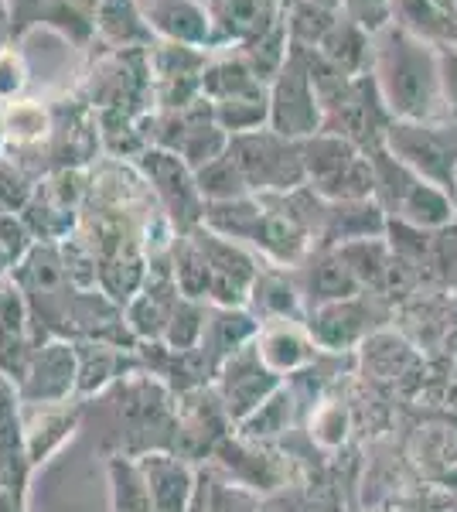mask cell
I'll return each mask as SVG.
<instances>
[{"label":"cell","instance_id":"7","mask_svg":"<svg viewBox=\"0 0 457 512\" xmlns=\"http://www.w3.org/2000/svg\"><path fill=\"white\" fill-rule=\"evenodd\" d=\"M140 168L154 181V192L161 198L168 219L181 229V236H188L191 229L202 226L205 198L198 192L195 171H191L178 154L161 151V147H147V151L140 154Z\"/></svg>","mask_w":457,"mask_h":512},{"label":"cell","instance_id":"31","mask_svg":"<svg viewBox=\"0 0 457 512\" xmlns=\"http://www.w3.org/2000/svg\"><path fill=\"white\" fill-rule=\"evenodd\" d=\"M342 14L335 11H324V7L304 4V0H290L287 4V35L290 45H301V48H318L328 31L335 28Z\"/></svg>","mask_w":457,"mask_h":512},{"label":"cell","instance_id":"1","mask_svg":"<svg viewBox=\"0 0 457 512\" xmlns=\"http://www.w3.org/2000/svg\"><path fill=\"white\" fill-rule=\"evenodd\" d=\"M372 79L393 120H444V82L434 41L389 24L372 35Z\"/></svg>","mask_w":457,"mask_h":512},{"label":"cell","instance_id":"29","mask_svg":"<svg viewBox=\"0 0 457 512\" xmlns=\"http://www.w3.org/2000/svg\"><path fill=\"white\" fill-rule=\"evenodd\" d=\"M76 359H79V386L76 390L82 396L103 390L106 383H113L120 376V366H123V352L113 349V345H76Z\"/></svg>","mask_w":457,"mask_h":512},{"label":"cell","instance_id":"4","mask_svg":"<svg viewBox=\"0 0 457 512\" xmlns=\"http://www.w3.org/2000/svg\"><path fill=\"white\" fill-rule=\"evenodd\" d=\"M229 158L243 171L253 195H287L307 185L301 144L273 134L270 127L229 137Z\"/></svg>","mask_w":457,"mask_h":512},{"label":"cell","instance_id":"5","mask_svg":"<svg viewBox=\"0 0 457 512\" xmlns=\"http://www.w3.org/2000/svg\"><path fill=\"white\" fill-rule=\"evenodd\" d=\"M386 147L396 161L427 178L430 185L451 192L457 178V123L454 120H393Z\"/></svg>","mask_w":457,"mask_h":512},{"label":"cell","instance_id":"9","mask_svg":"<svg viewBox=\"0 0 457 512\" xmlns=\"http://www.w3.org/2000/svg\"><path fill=\"white\" fill-rule=\"evenodd\" d=\"M79 386L76 345L48 342L31 352L28 373L18 383V396L28 407H55Z\"/></svg>","mask_w":457,"mask_h":512},{"label":"cell","instance_id":"16","mask_svg":"<svg viewBox=\"0 0 457 512\" xmlns=\"http://www.w3.org/2000/svg\"><path fill=\"white\" fill-rule=\"evenodd\" d=\"M256 349H260L263 362L277 376L301 373V369L314 362V355H318V345H314L304 321H267V325H260Z\"/></svg>","mask_w":457,"mask_h":512},{"label":"cell","instance_id":"35","mask_svg":"<svg viewBox=\"0 0 457 512\" xmlns=\"http://www.w3.org/2000/svg\"><path fill=\"white\" fill-rule=\"evenodd\" d=\"M35 198V185L21 175L11 164H0V209L7 212H21L28 209V202Z\"/></svg>","mask_w":457,"mask_h":512},{"label":"cell","instance_id":"21","mask_svg":"<svg viewBox=\"0 0 457 512\" xmlns=\"http://www.w3.org/2000/svg\"><path fill=\"white\" fill-rule=\"evenodd\" d=\"M318 52L352 79L369 76L372 72V35L365 28H359L355 21H348L345 14L338 18L335 28L328 31V38L318 45Z\"/></svg>","mask_w":457,"mask_h":512},{"label":"cell","instance_id":"10","mask_svg":"<svg viewBox=\"0 0 457 512\" xmlns=\"http://www.w3.org/2000/svg\"><path fill=\"white\" fill-rule=\"evenodd\" d=\"M290 0H205L219 48H246L284 24Z\"/></svg>","mask_w":457,"mask_h":512},{"label":"cell","instance_id":"6","mask_svg":"<svg viewBox=\"0 0 457 512\" xmlns=\"http://www.w3.org/2000/svg\"><path fill=\"white\" fill-rule=\"evenodd\" d=\"M270 130L287 140H307L324 130V106L297 45H290L287 65L270 82Z\"/></svg>","mask_w":457,"mask_h":512},{"label":"cell","instance_id":"19","mask_svg":"<svg viewBox=\"0 0 457 512\" xmlns=\"http://www.w3.org/2000/svg\"><path fill=\"white\" fill-rule=\"evenodd\" d=\"M393 21L434 45H457V0H393Z\"/></svg>","mask_w":457,"mask_h":512},{"label":"cell","instance_id":"27","mask_svg":"<svg viewBox=\"0 0 457 512\" xmlns=\"http://www.w3.org/2000/svg\"><path fill=\"white\" fill-rule=\"evenodd\" d=\"M294 410H297V396L290 393L287 386H280L260 410H253V414L239 424V431H243L246 441H270V437L290 431Z\"/></svg>","mask_w":457,"mask_h":512},{"label":"cell","instance_id":"37","mask_svg":"<svg viewBox=\"0 0 457 512\" xmlns=\"http://www.w3.org/2000/svg\"><path fill=\"white\" fill-rule=\"evenodd\" d=\"M440 82H444V113L457 123V45H437Z\"/></svg>","mask_w":457,"mask_h":512},{"label":"cell","instance_id":"28","mask_svg":"<svg viewBox=\"0 0 457 512\" xmlns=\"http://www.w3.org/2000/svg\"><path fill=\"white\" fill-rule=\"evenodd\" d=\"M236 55L243 59L249 69L256 72L263 82H270L280 76V69L287 65V55H290V35H287V18L284 24H277V28L270 31V35L256 38L253 45L246 48H236Z\"/></svg>","mask_w":457,"mask_h":512},{"label":"cell","instance_id":"33","mask_svg":"<svg viewBox=\"0 0 457 512\" xmlns=\"http://www.w3.org/2000/svg\"><path fill=\"white\" fill-rule=\"evenodd\" d=\"M311 437L321 448H338L348 437V410L342 403H324L311 414Z\"/></svg>","mask_w":457,"mask_h":512},{"label":"cell","instance_id":"34","mask_svg":"<svg viewBox=\"0 0 457 512\" xmlns=\"http://www.w3.org/2000/svg\"><path fill=\"white\" fill-rule=\"evenodd\" d=\"M342 14L369 35H379L393 24V0H342Z\"/></svg>","mask_w":457,"mask_h":512},{"label":"cell","instance_id":"11","mask_svg":"<svg viewBox=\"0 0 457 512\" xmlns=\"http://www.w3.org/2000/svg\"><path fill=\"white\" fill-rule=\"evenodd\" d=\"M372 304L365 297H348V301L321 304L311 308L304 318L307 332H311L314 345L324 352H352L355 345H362L372 335Z\"/></svg>","mask_w":457,"mask_h":512},{"label":"cell","instance_id":"15","mask_svg":"<svg viewBox=\"0 0 457 512\" xmlns=\"http://www.w3.org/2000/svg\"><path fill=\"white\" fill-rule=\"evenodd\" d=\"M140 475L147 482V492L154 499L157 512H188L191 502H195L198 482L195 472L178 458V454H144L137 458Z\"/></svg>","mask_w":457,"mask_h":512},{"label":"cell","instance_id":"17","mask_svg":"<svg viewBox=\"0 0 457 512\" xmlns=\"http://www.w3.org/2000/svg\"><path fill=\"white\" fill-rule=\"evenodd\" d=\"M389 216L382 212L376 198H362V202H328L324 212V250H338V246L359 243V239H379L386 236Z\"/></svg>","mask_w":457,"mask_h":512},{"label":"cell","instance_id":"14","mask_svg":"<svg viewBox=\"0 0 457 512\" xmlns=\"http://www.w3.org/2000/svg\"><path fill=\"white\" fill-rule=\"evenodd\" d=\"M28 362V297L14 284V277H4L0 280V373L21 383Z\"/></svg>","mask_w":457,"mask_h":512},{"label":"cell","instance_id":"41","mask_svg":"<svg viewBox=\"0 0 457 512\" xmlns=\"http://www.w3.org/2000/svg\"><path fill=\"white\" fill-rule=\"evenodd\" d=\"M451 202H454V219H457V178H454V188H451Z\"/></svg>","mask_w":457,"mask_h":512},{"label":"cell","instance_id":"38","mask_svg":"<svg viewBox=\"0 0 457 512\" xmlns=\"http://www.w3.org/2000/svg\"><path fill=\"white\" fill-rule=\"evenodd\" d=\"M21 86H24V65L18 55L7 48V52H0V99L14 96Z\"/></svg>","mask_w":457,"mask_h":512},{"label":"cell","instance_id":"23","mask_svg":"<svg viewBox=\"0 0 457 512\" xmlns=\"http://www.w3.org/2000/svg\"><path fill=\"white\" fill-rule=\"evenodd\" d=\"M413 461L420 465V472L440 478V482L457 478V427L451 420L420 427L417 441H413Z\"/></svg>","mask_w":457,"mask_h":512},{"label":"cell","instance_id":"12","mask_svg":"<svg viewBox=\"0 0 457 512\" xmlns=\"http://www.w3.org/2000/svg\"><path fill=\"white\" fill-rule=\"evenodd\" d=\"M137 4L161 41H178V45L205 48V52L219 48L205 0H137Z\"/></svg>","mask_w":457,"mask_h":512},{"label":"cell","instance_id":"40","mask_svg":"<svg viewBox=\"0 0 457 512\" xmlns=\"http://www.w3.org/2000/svg\"><path fill=\"white\" fill-rule=\"evenodd\" d=\"M304 4H314V7H324V11L342 14V0H304Z\"/></svg>","mask_w":457,"mask_h":512},{"label":"cell","instance_id":"20","mask_svg":"<svg viewBox=\"0 0 457 512\" xmlns=\"http://www.w3.org/2000/svg\"><path fill=\"white\" fill-rule=\"evenodd\" d=\"M249 304L256 308V318L263 321H301L304 315V294L294 277L284 270H260L253 280Z\"/></svg>","mask_w":457,"mask_h":512},{"label":"cell","instance_id":"22","mask_svg":"<svg viewBox=\"0 0 457 512\" xmlns=\"http://www.w3.org/2000/svg\"><path fill=\"white\" fill-rule=\"evenodd\" d=\"M342 260L348 263V270L355 274V280L362 284V291H386L393 284L396 274V253L389 246L386 236L379 239H359V243L338 246Z\"/></svg>","mask_w":457,"mask_h":512},{"label":"cell","instance_id":"43","mask_svg":"<svg viewBox=\"0 0 457 512\" xmlns=\"http://www.w3.org/2000/svg\"><path fill=\"white\" fill-rule=\"evenodd\" d=\"M0 390H7V376L4 373H0Z\"/></svg>","mask_w":457,"mask_h":512},{"label":"cell","instance_id":"25","mask_svg":"<svg viewBox=\"0 0 457 512\" xmlns=\"http://www.w3.org/2000/svg\"><path fill=\"white\" fill-rule=\"evenodd\" d=\"M147 59H151L154 82H161V79H202V72L209 69V62H212V52L157 38L154 45L147 48Z\"/></svg>","mask_w":457,"mask_h":512},{"label":"cell","instance_id":"13","mask_svg":"<svg viewBox=\"0 0 457 512\" xmlns=\"http://www.w3.org/2000/svg\"><path fill=\"white\" fill-rule=\"evenodd\" d=\"M297 287H301V294L307 297L311 308H321V304H335V301H348V297L365 294L362 284L355 280V274L348 270V263L342 260V253L324 250V246H318V250L301 263Z\"/></svg>","mask_w":457,"mask_h":512},{"label":"cell","instance_id":"42","mask_svg":"<svg viewBox=\"0 0 457 512\" xmlns=\"http://www.w3.org/2000/svg\"><path fill=\"white\" fill-rule=\"evenodd\" d=\"M0 21H7V0H0Z\"/></svg>","mask_w":457,"mask_h":512},{"label":"cell","instance_id":"32","mask_svg":"<svg viewBox=\"0 0 457 512\" xmlns=\"http://www.w3.org/2000/svg\"><path fill=\"white\" fill-rule=\"evenodd\" d=\"M205 328H209L205 308H198V304L188 301V297H178L164 338H168V345L174 352H191V349H198V342L205 338Z\"/></svg>","mask_w":457,"mask_h":512},{"label":"cell","instance_id":"36","mask_svg":"<svg viewBox=\"0 0 457 512\" xmlns=\"http://www.w3.org/2000/svg\"><path fill=\"white\" fill-rule=\"evenodd\" d=\"M52 0H7V31L14 38H24L35 24H45V14Z\"/></svg>","mask_w":457,"mask_h":512},{"label":"cell","instance_id":"39","mask_svg":"<svg viewBox=\"0 0 457 512\" xmlns=\"http://www.w3.org/2000/svg\"><path fill=\"white\" fill-rule=\"evenodd\" d=\"M69 7H76V11L89 14V18H96V7L103 4V0H65Z\"/></svg>","mask_w":457,"mask_h":512},{"label":"cell","instance_id":"24","mask_svg":"<svg viewBox=\"0 0 457 512\" xmlns=\"http://www.w3.org/2000/svg\"><path fill=\"white\" fill-rule=\"evenodd\" d=\"M267 82L256 76L239 55H226V59H212L209 69L202 72V96L209 103H222V99L267 93Z\"/></svg>","mask_w":457,"mask_h":512},{"label":"cell","instance_id":"18","mask_svg":"<svg viewBox=\"0 0 457 512\" xmlns=\"http://www.w3.org/2000/svg\"><path fill=\"white\" fill-rule=\"evenodd\" d=\"M93 21H96V38L103 41V45H110L113 52L151 48L157 41L137 0H103V4L96 7Z\"/></svg>","mask_w":457,"mask_h":512},{"label":"cell","instance_id":"26","mask_svg":"<svg viewBox=\"0 0 457 512\" xmlns=\"http://www.w3.org/2000/svg\"><path fill=\"white\" fill-rule=\"evenodd\" d=\"M72 431H76V414L38 407V420H35V424H31V420L24 424V448H28V461H31V465L45 461L48 454H52Z\"/></svg>","mask_w":457,"mask_h":512},{"label":"cell","instance_id":"8","mask_svg":"<svg viewBox=\"0 0 457 512\" xmlns=\"http://www.w3.org/2000/svg\"><path fill=\"white\" fill-rule=\"evenodd\" d=\"M280 386L284 383H280V376L263 362L256 342L232 352L219 366V403L229 414V420H236V424H243L253 410H260Z\"/></svg>","mask_w":457,"mask_h":512},{"label":"cell","instance_id":"2","mask_svg":"<svg viewBox=\"0 0 457 512\" xmlns=\"http://www.w3.org/2000/svg\"><path fill=\"white\" fill-rule=\"evenodd\" d=\"M369 158L376 168V202L389 219L423 229V233H444V229L457 226L451 192L430 185L403 161H396L386 147L369 151Z\"/></svg>","mask_w":457,"mask_h":512},{"label":"cell","instance_id":"30","mask_svg":"<svg viewBox=\"0 0 457 512\" xmlns=\"http://www.w3.org/2000/svg\"><path fill=\"white\" fill-rule=\"evenodd\" d=\"M195 181H198V192H202L205 205L212 202H236V198H246L253 195L243 178V171L236 168V161L229 158V151L222 158H215L212 164H205L202 171H195Z\"/></svg>","mask_w":457,"mask_h":512},{"label":"cell","instance_id":"3","mask_svg":"<svg viewBox=\"0 0 457 512\" xmlns=\"http://www.w3.org/2000/svg\"><path fill=\"white\" fill-rule=\"evenodd\" d=\"M304 158L307 188L321 195L324 202H362V198H376V168L372 158L355 147L352 140L338 134H321L297 140Z\"/></svg>","mask_w":457,"mask_h":512}]
</instances>
